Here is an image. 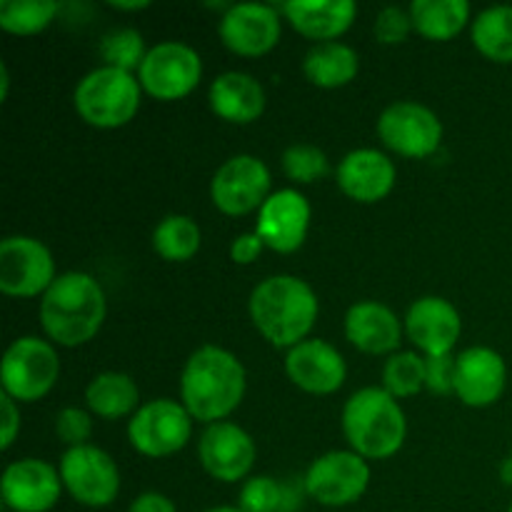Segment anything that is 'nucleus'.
I'll use <instances>...</instances> for the list:
<instances>
[{
    "label": "nucleus",
    "mask_w": 512,
    "mask_h": 512,
    "mask_svg": "<svg viewBox=\"0 0 512 512\" xmlns=\"http://www.w3.org/2000/svg\"><path fill=\"white\" fill-rule=\"evenodd\" d=\"M248 388V373L230 350L203 345L195 350L180 373V400L205 425L223 423L240 408Z\"/></svg>",
    "instance_id": "1"
},
{
    "label": "nucleus",
    "mask_w": 512,
    "mask_h": 512,
    "mask_svg": "<svg viewBox=\"0 0 512 512\" xmlns=\"http://www.w3.org/2000/svg\"><path fill=\"white\" fill-rule=\"evenodd\" d=\"M248 313L255 330L273 348H295L308 340L320 303L315 290L298 275H270L260 280L248 300Z\"/></svg>",
    "instance_id": "2"
},
{
    "label": "nucleus",
    "mask_w": 512,
    "mask_h": 512,
    "mask_svg": "<svg viewBox=\"0 0 512 512\" xmlns=\"http://www.w3.org/2000/svg\"><path fill=\"white\" fill-rule=\"evenodd\" d=\"M108 313L105 290L98 280L80 270L55 278L40 298V325L60 348H78L100 333Z\"/></svg>",
    "instance_id": "3"
},
{
    "label": "nucleus",
    "mask_w": 512,
    "mask_h": 512,
    "mask_svg": "<svg viewBox=\"0 0 512 512\" xmlns=\"http://www.w3.org/2000/svg\"><path fill=\"white\" fill-rule=\"evenodd\" d=\"M340 423L350 450L365 460L393 458L408 435V420L400 400L383 388H363L350 395Z\"/></svg>",
    "instance_id": "4"
},
{
    "label": "nucleus",
    "mask_w": 512,
    "mask_h": 512,
    "mask_svg": "<svg viewBox=\"0 0 512 512\" xmlns=\"http://www.w3.org/2000/svg\"><path fill=\"white\" fill-rule=\"evenodd\" d=\"M140 90L143 88L138 75L100 65L78 80L73 90V108L80 120L93 128H123L138 115Z\"/></svg>",
    "instance_id": "5"
},
{
    "label": "nucleus",
    "mask_w": 512,
    "mask_h": 512,
    "mask_svg": "<svg viewBox=\"0 0 512 512\" xmlns=\"http://www.w3.org/2000/svg\"><path fill=\"white\" fill-rule=\"evenodd\" d=\"M60 378L58 350L38 335H23L13 340L3 355L0 383L3 393L15 403H35L55 388Z\"/></svg>",
    "instance_id": "6"
},
{
    "label": "nucleus",
    "mask_w": 512,
    "mask_h": 512,
    "mask_svg": "<svg viewBox=\"0 0 512 512\" xmlns=\"http://www.w3.org/2000/svg\"><path fill=\"white\" fill-rule=\"evenodd\" d=\"M370 478L373 473L363 455L353 450H330L305 470L303 490L325 508H348L363 498Z\"/></svg>",
    "instance_id": "7"
},
{
    "label": "nucleus",
    "mask_w": 512,
    "mask_h": 512,
    "mask_svg": "<svg viewBox=\"0 0 512 512\" xmlns=\"http://www.w3.org/2000/svg\"><path fill=\"white\" fill-rule=\"evenodd\" d=\"M193 435V415L183 403L155 398L140 405L128 423V440L145 458L180 453Z\"/></svg>",
    "instance_id": "8"
},
{
    "label": "nucleus",
    "mask_w": 512,
    "mask_h": 512,
    "mask_svg": "<svg viewBox=\"0 0 512 512\" xmlns=\"http://www.w3.org/2000/svg\"><path fill=\"white\" fill-rule=\"evenodd\" d=\"M203 78V60L198 50L180 40H163L148 48L138 70L140 88L155 100L173 103L198 88Z\"/></svg>",
    "instance_id": "9"
},
{
    "label": "nucleus",
    "mask_w": 512,
    "mask_h": 512,
    "mask_svg": "<svg viewBox=\"0 0 512 512\" xmlns=\"http://www.w3.org/2000/svg\"><path fill=\"white\" fill-rule=\"evenodd\" d=\"M60 480L70 498L85 508H108L120 493L118 465L95 445L65 450L60 458Z\"/></svg>",
    "instance_id": "10"
},
{
    "label": "nucleus",
    "mask_w": 512,
    "mask_h": 512,
    "mask_svg": "<svg viewBox=\"0 0 512 512\" xmlns=\"http://www.w3.org/2000/svg\"><path fill=\"white\" fill-rule=\"evenodd\" d=\"M270 170L260 158L248 153L233 155L215 170L210 180V200L225 215H248L260 210L270 198Z\"/></svg>",
    "instance_id": "11"
},
{
    "label": "nucleus",
    "mask_w": 512,
    "mask_h": 512,
    "mask_svg": "<svg viewBox=\"0 0 512 512\" xmlns=\"http://www.w3.org/2000/svg\"><path fill=\"white\" fill-rule=\"evenodd\" d=\"M55 260L48 245L30 235H10L0 243V290L10 298H43L55 283Z\"/></svg>",
    "instance_id": "12"
},
{
    "label": "nucleus",
    "mask_w": 512,
    "mask_h": 512,
    "mask_svg": "<svg viewBox=\"0 0 512 512\" xmlns=\"http://www.w3.org/2000/svg\"><path fill=\"white\" fill-rule=\"evenodd\" d=\"M378 135L403 158H430L443 143V123L428 105L398 100L380 113Z\"/></svg>",
    "instance_id": "13"
},
{
    "label": "nucleus",
    "mask_w": 512,
    "mask_h": 512,
    "mask_svg": "<svg viewBox=\"0 0 512 512\" xmlns=\"http://www.w3.org/2000/svg\"><path fill=\"white\" fill-rule=\"evenodd\" d=\"M225 48L243 58H260L280 43V8L268 3H238L225 8L218 25Z\"/></svg>",
    "instance_id": "14"
},
{
    "label": "nucleus",
    "mask_w": 512,
    "mask_h": 512,
    "mask_svg": "<svg viewBox=\"0 0 512 512\" xmlns=\"http://www.w3.org/2000/svg\"><path fill=\"white\" fill-rule=\"evenodd\" d=\"M255 440L240 425L213 423L203 430L198 443V460L210 478L220 483H240L248 478L255 463Z\"/></svg>",
    "instance_id": "15"
},
{
    "label": "nucleus",
    "mask_w": 512,
    "mask_h": 512,
    "mask_svg": "<svg viewBox=\"0 0 512 512\" xmlns=\"http://www.w3.org/2000/svg\"><path fill=\"white\" fill-rule=\"evenodd\" d=\"M310 218H313V210L300 190H275L258 210L255 233L263 238L265 248L280 255H290L303 248L310 230Z\"/></svg>",
    "instance_id": "16"
},
{
    "label": "nucleus",
    "mask_w": 512,
    "mask_h": 512,
    "mask_svg": "<svg viewBox=\"0 0 512 512\" xmlns=\"http://www.w3.org/2000/svg\"><path fill=\"white\" fill-rule=\"evenodd\" d=\"M60 470L38 458L15 460L0 480L3 505L13 512H48L58 505L63 493Z\"/></svg>",
    "instance_id": "17"
},
{
    "label": "nucleus",
    "mask_w": 512,
    "mask_h": 512,
    "mask_svg": "<svg viewBox=\"0 0 512 512\" xmlns=\"http://www.w3.org/2000/svg\"><path fill=\"white\" fill-rule=\"evenodd\" d=\"M285 373L295 388L310 395H333L348 378V365L340 350L328 340L308 338L288 350Z\"/></svg>",
    "instance_id": "18"
},
{
    "label": "nucleus",
    "mask_w": 512,
    "mask_h": 512,
    "mask_svg": "<svg viewBox=\"0 0 512 512\" xmlns=\"http://www.w3.org/2000/svg\"><path fill=\"white\" fill-rule=\"evenodd\" d=\"M405 333L425 358L450 355L463 333V320L450 300L425 295L415 300L405 313Z\"/></svg>",
    "instance_id": "19"
},
{
    "label": "nucleus",
    "mask_w": 512,
    "mask_h": 512,
    "mask_svg": "<svg viewBox=\"0 0 512 512\" xmlns=\"http://www.w3.org/2000/svg\"><path fill=\"white\" fill-rule=\"evenodd\" d=\"M508 385V365L503 355L485 345L463 350L455 368V395L468 408H490L498 403Z\"/></svg>",
    "instance_id": "20"
},
{
    "label": "nucleus",
    "mask_w": 512,
    "mask_h": 512,
    "mask_svg": "<svg viewBox=\"0 0 512 512\" xmlns=\"http://www.w3.org/2000/svg\"><path fill=\"white\" fill-rule=\"evenodd\" d=\"M398 170L385 153L375 148L350 150L338 165V188L363 205L380 203L395 188Z\"/></svg>",
    "instance_id": "21"
},
{
    "label": "nucleus",
    "mask_w": 512,
    "mask_h": 512,
    "mask_svg": "<svg viewBox=\"0 0 512 512\" xmlns=\"http://www.w3.org/2000/svg\"><path fill=\"white\" fill-rule=\"evenodd\" d=\"M403 328L398 315L378 300H360L345 313V338L353 348L368 355L398 353Z\"/></svg>",
    "instance_id": "22"
},
{
    "label": "nucleus",
    "mask_w": 512,
    "mask_h": 512,
    "mask_svg": "<svg viewBox=\"0 0 512 512\" xmlns=\"http://www.w3.org/2000/svg\"><path fill=\"white\" fill-rule=\"evenodd\" d=\"M280 13L303 38L333 43L355 23L358 5L353 0H295L280 5Z\"/></svg>",
    "instance_id": "23"
},
{
    "label": "nucleus",
    "mask_w": 512,
    "mask_h": 512,
    "mask_svg": "<svg viewBox=\"0 0 512 512\" xmlns=\"http://www.w3.org/2000/svg\"><path fill=\"white\" fill-rule=\"evenodd\" d=\"M208 103L210 110L225 123L248 125L263 115L265 90L253 75L228 70L210 83Z\"/></svg>",
    "instance_id": "24"
},
{
    "label": "nucleus",
    "mask_w": 512,
    "mask_h": 512,
    "mask_svg": "<svg viewBox=\"0 0 512 512\" xmlns=\"http://www.w3.org/2000/svg\"><path fill=\"white\" fill-rule=\"evenodd\" d=\"M85 403L90 413L103 420H120L125 415L133 418L140 408V390L128 373L108 370L90 380L85 388Z\"/></svg>",
    "instance_id": "25"
},
{
    "label": "nucleus",
    "mask_w": 512,
    "mask_h": 512,
    "mask_svg": "<svg viewBox=\"0 0 512 512\" xmlns=\"http://www.w3.org/2000/svg\"><path fill=\"white\" fill-rule=\"evenodd\" d=\"M360 70V58L350 45L333 40V43H318L308 50L303 60V73L315 88L335 90L353 83Z\"/></svg>",
    "instance_id": "26"
},
{
    "label": "nucleus",
    "mask_w": 512,
    "mask_h": 512,
    "mask_svg": "<svg viewBox=\"0 0 512 512\" xmlns=\"http://www.w3.org/2000/svg\"><path fill=\"white\" fill-rule=\"evenodd\" d=\"M408 10L415 33L435 43L453 40L470 23L468 0H415Z\"/></svg>",
    "instance_id": "27"
},
{
    "label": "nucleus",
    "mask_w": 512,
    "mask_h": 512,
    "mask_svg": "<svg viewBox=\"0 0 512 512\" xmlns=\"http://www.w3.org/2000/svg\"><path fill=\"white\" fill-rule=\"evenodd\" d=\"M475 50L493 63H512V5L485 8L470 25Z\"/></svg>",
    "instance_id": "28"
},
{
    "label": "nucleus",
    "mask_w": 512,
    "mask_h": 512,
    "mask_svg": "<svg viewBox=\"0 0 512 512\" xmlns=\"http://www.w3.org/2000/svg\"><path fill=\"white\" fill-rule=\"evenodd\" d=\"M200 243L203 233L190 215H168L153 230V250L168 263H185L195 258Z\"/></svg>",
    "instance_id": "29"
},
{
    "label": "nucleus",
    "mask_w": 512,
    "mask_h": 512,
    "mask_svg": "<svg viewBox=\"0 0 512 512\" xmlns=\"http://www.w3.org/2000/svg\"><path fill=\"white\" fill-rule=\"evenodd\" d=\"M300 493L288 483H278L270 475H255L245 480L238 495V508L243 512H298Z\"/></svg>",
    "instance_id": "30"
},
{
    "label": "nucleus",
    "mask_w": 512,
    "mask_h": 512,
    "mask_svg": "<svg viewBox=\"0 0 512 512\" xmlns=\"http://www.w3.org/2000/svg\"><path fill=\"white\" fill-rule=\"evenodd\" d=\"M55 0H3L0 3V28L10 35H38L58 15Z\"/></svg>",
    "instance_id": "31"
},
{
    "label": "nucleus",
    "mask_w": 512,
    "mask_h": 512,
    "mask_svg": "<svg viewBox=\"0 0 512 512\" xmlns=\"http://www.w3.org/2000/svg\"><path fill=\"white\" fill-rule=\"evenodd\" d=\"M425 388V355L415 350H398L383 365V390L395 400L413 398Z\"/></svg>",
    "instance_id": "32"
},
{
    "label": "nucleus",
    "mask_w": 512,
    "mask_h": 512,
    "mask_svg": "<svg viewBox=\"0 0 512 512\" xmlns=\"http://www.w3.org/2000/svg\"><path fill=\"white\" fill-rule=\"evenodd\" d=\"M145 55H148L145 40L135 28H118L100 40V58L108 68L133 73V70H140Z\"/></svg>",
    "instance_id": "33"
},
{
    "label": "nucleus",
    "mask_w": 512,
    "mask_h": 512,
    "mask_svg": "<svg viewBox=\"0 0 512 512\" xmlns=\"http://www.w3.org/2000/svg\"><path fill=\"white\" fill-rule=\"evenodd\" d=\"M283 173L288 175L293 183L310 185L330 173V160L328 155L320 148H315V145H290L283 153Z\"/></svg>",
    "instance_id": "34"
},
{
    "label": "nucleus",
    "mask_w": 512,
    "mask_h": 512,
    "mask_svg": "<svg viewBox=\"0 0 512 512\" xmlns=\"http://www.w3.org/2000/svg\"><path fill=\"white\" fill-rule=\"evenodd\" d=\"M375 40L383 45H400L408 40V35L413 33V18H410V10L398 8V5H388L378 13L373 23Z\"/></svg>",
    "instance_id": "35"
},
{
    "label": "nucleus",
    "mask_w": 512,
    "mask_h": 512,
    "mask_svg": "<svg viewBox=\"0 0 512 512\" xmlns=\"http://www.w3.org/2000/svg\"><path fill=\"white\" fill-rule=\"evenodd\" d=\"M55 435L60 443L68 448H80V445H90V435H93V420L85 410L80 408H63L55 415Z\"/></svg>",
    "instance_id": "36"
},
{
    "label": "nucleus",
    "mask_w": 512,
    "mask_h": 512,
    "mask_svg": "<svg viewBox=\"0 0 512 512\" xmlns=\"http://www.w3.org/2000/svg\"><path fill=\"white\" fill-rule=\"evenodd\" d=\"M455 368L458 355H435L425 358V388L433 395H455Z\"/></svg>",
    "instance_id": "37"
},
{
    "label": "nucleus",
    "mask_w": 512,
    "mask_h": 512,
    "mask_svg": "<svg viewBox=\"0 0 512 512\" xmlns=\"http://www.w3.org/2000/svg\"><path fill=\"white\" fill-rule=\"evenodd\" d=\"M263 250L265 243L258 233H243L233 240V245H230V258L238 265H250L260 258Z\"/></svg>",
    "instance_id": "38"
},
{
    "label": "nucleus",
    "mask_w": 512,
    "mask_h": 512,
    "mask_svg": "<svg viewBox=\"0 0 512 512\" xmlns=\"http://www.w3.org/2000/svg\"><path fill=\"white\" fill-rule=\"evenodd\" d=\"M0 410H3V440H0V448L10 450V445L15 443L20 433V408L10 395L0 393Z\"/></svg>",
    "instance_id": "39"
},
{
    "label": "nucleus",
    "mask_w": 512,
    "mask_h": 512,
    "mask_svg": "<svg viewBox=\"0 0 512 512\" xmlns=\"http://www.w3.org/2000/svg\"><path fill=\"white\" fill-rule=\"evenodd\" d=\"M128 512H178V508H175V503L168 495L148 490V493H140L138 498L130 503Z\"/></svg>",
    "instance_id": "40"
},
{
    "label": "nucleus",
    "mask_w": 512,
    "mask_h": 512,
    "mask_svg": "<svg viewBox=\"0 0 512 512\" xmlns=\"http://www.w3.org/2000/svg\"><path fill=\"white\" fill-rule=\"evenodd\" d=\"M110 8L120 10V13H133V10L150 8L148 0H135V3H123V0H110Z\"/></svg>",
    "instance_id": "41"
},
{
    "label": "nucleus",
    "mask_w": 512,
    "mask_h": 512,
    "mask_svg": "<svg viewBox=\"0 0 512 512\" xmlns=\"http://www.w3.org/2000/svg\"><path fill=\"white\" fill-rule=\"evenodd\" d=\"M8 88H10V73L8 65H0V100H8Z\"/></svg>",
    "instance_id": "42"
},
{
    "label": "nucleus",
    "mask_w": 512,
    "mask_h": 512,
    "mask_svg": "<svg viewBox=\"0 0 512 512\" xmlns=\"http://www.w3.org/2000/svg\"><path fill=\"white\" fill-rule=\"evenodd\" d=\"M205 512H243V510H240L238 505H218V508H210Z\"/></svg>",
    "instance_id": "43"
},
{
    "label": "nucleus",
    "mask_w": 512,
    "mask_h": 512,
    "mask_svg": "<svg viewBox=\"0 0 512 512\" xmlns=\"http://www.w3.org/2000/svg\"><path fill=\"white\" fill-rule=\"evenodd\" d=\"M508 463H510V468H512V450H510V458H508Z\"/></svg>",
    "instance_id": "44"
},
{
    "label": "nucleus",
    "mask_w": 512,
    "mask_h": 512,
    "mask_svg": "<svg viewBox=\"0 0 512 512\" xmlns=\"http://www.w3.org/2000/svg\"><path fill=\"white\" fill-rule=\"evenodd\" d=\"M508 512H512V505H510V508H508Z\"/></svg>",
    "instance_id": "45"
}]
</instances>
